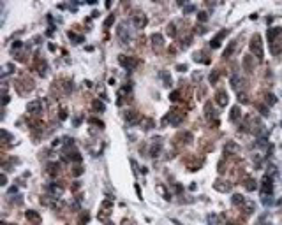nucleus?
<instances>
[{"label":"nucleus","instance_id":"nucleus-1","mask_svg":"<svg viewBox=\"0 0 282 225\" xmlns=\"http://www.w3.org/2000/svg\"><path fill=\"white\" fill-rule=\"evenodd\" d=\"M250 49L254 51V55L258 56V58H263V44H261V37L258 34L250 40Z\"/></svg>","mask_w":282,"mask_h":225},{"label":"nucleus","instance_id":"nucleus-2","mask_svg":"<svg viewBox=\"0 0 282 225\" xmlns=\"http://www.w3.org/2000/svg\"><path fill=\"white\" fill-rule=\"evenodd\" d=\"M182 120H184V114H182V112L171 111L168 116L164 118V123H168V121H169L171 125H175V127H176V125H180V123H182Z\"/></svg>","mask_w":282,"mask_h":225},{"label":"nucleus","instance_id":"nucleus-3","mask_svg":"<svg viewBox=\"0 0 282 225\" xmlns=\"http://www.w3.org/2000/svg\"><path fill=\"white\" fill-rule=\"evenodd\" d=\"M118 62L127 69V71H132V69H136V65H138V60L136 58H131V56H127L125 58V55H120L118 56Z\"/></svg>","mask_w":282,"mask_h":225},{"label":"nucleus","instance_id":"nucleus-4","mask_svg":"<svg viewBox=\"0 0 282 225\" xmlns=\"http://www.w3.org/2000/svg\"><path fill=\"white\" fill-rule=\"evenodd\" d=\"M116 35H118L120 40H122V44H129V42H131V34L127 32L125 25H120V26L116 28Z\"/></svg>","mask_w":282,"mask_h":225},{"label":"nucleus","instance_id":"nucleus-5","mask_svg":"<svg viewBox=\"0 0 282 225\" xmlns=\"http://www.w3.org/2000/svg\"><path fill=\"white\" fill-rule=\"evenodd\" d=\"M272 192H273L272 178H270V176H264L263 183H261V193H263V195H272Z\"/></svg>","mask_w":282,"mask_h":225},{"label":"nucleus","instance_id":"nucleus-6","mask_svg":"<svg viewBox=\"0 0 282 225\" xmlns=\"http://www.w3.org/2000/svg\"><path fill=\"white\" fill-rule=\"evenodd\" d=\"M27 111L32 112V114H39V112H42V102H41V100H32V102H28Z\"/></svg>","mask_w":282,"mask_h":225},{"label":"nucleus","instance_id":"nucleus-7","mask_svg":"<svg viewBox=\"0 0 282 225\" xmlns=\"http://www.w3.org/2000/svg\"><path fill=\"white\" fill-rule=\"evenodd\" d=\"M132 25H134L136 28H143V26L147 25V16H145V14H136V16L132 18Z\"/></svg>","mask_w":282,"mask_h":225},{"label":"nucleus","instance_id":"nucleus-8","mask_svg":"<svg viewBox=\"0 0 282 225\" xmlns=\"http://www.w3.org/2000/svg\"><path fill=\"white\" fill-rule=\"evenodd\" d=\"M215 99H217V104H219V106H226V104L229 102V97H227V93H226L224 90L217 92V95H215Z\"/></svg>","mask_w":282,"mask_h":225},{"label":"nucleus","instance_id":"nucleus-9","mask_svg":"<svg viewBox=\"0 0 282 225\" xmlns=\"http://www.w3.org/2000/svg\"><path fill=\"white\" fill-rule=\"evenodd\" d=\"M224 151L227 153V155H235V153H238V151H240V146H238L236 143H233V141H231V143H227V144L224 146Z\"/></svg>","mask_w":282,"mask_h":225},{"label":"nucleus","instance_id":"nucleus-10","mask_svg":"<svg viewBox=\"0 0 282 225\" xmlns=\"http://www.w3.org/2000/svg\"><path fill=\"white\" fill-rule=\"evenodd\" d=\"M226 34H227V30H222V32H219V34H217L215 37L212 39L210 46H212V48H219V46H221V40H222V37H224Z\"/></svg>","mask_w":282,"mask_h":225},{"label":"nucleus","instance_id":"nucleus-11","mask_svg":"<svg viewBox=\"0 0 282 225\" xmlns=\"http://www.w3.org/2000/svg\"><path fill=\"white\" fill-rule=\"evenodd\" d=\"M48 190H50V193L55 195V197H60V195L64 193V188L60 187V185H55V183H51V185L48 187Z\"/></svg>","mask_w":282,"mask_h":225},{"label":"nucleus","instance_id":"nucleus-12","mask_svg":"<svg viewBox=\"0 0 282 225\" xmlns=\"http://www.w3.org/2000/svg\"><path fill=\"white\" fill-rule=\"evenodd\" d=\"M25 216H27V220H30V222H41V215H39L37 211H34V209H28V211L25 213Z\"/></svg>","mask_w":282,"mask_h":225},{"label":"nucleus","instance_id":"nucleus-13","mask_svg":"<svg viewBox=\"0 0 282 225\" xmlns=\"http://www.w3.org/2000/svg\"><path fill=\"white\" fill-rule=\"evenodd\" d=\"M125 120H127L129 123H138V121H139V114L136 111H129L125 114Z\"/></svg>","mask_w":282,"mask_h":225},{"label":"nucleus","instance_id":"nucleus-14","mask_svg":"<svg viewBox=\"0 0 282 225\" xmlns=\"http://www.w3.org/2000/svg\"><path fill=\"white\" fill-rule=\"evenodd\" d=\"M240 116H242L240 107H238V106H235V107L231 109V116H229V118H231V121H238V118H240Z\"/></svg>","mask_w":282,"mask_h":225},{"label":"nucleus","instance_id":"nucleus-15","mask_svg":"<svg viewBox=\"0 0 282 225\" xmlns=\"http://www.w3.org/2000/svg\"><path fill=\"white\" fill-rule=\"evenodd\" d=\"M152 44H153V48H162V37L159 34L152 35Z\"/></svg>","mask_w":282,"mask_h":225},{"label":"nucleus","instance_id":"nucleus-16","mask_svg":"<svg viewBox=\"0 0 282 225\" xmlns=\"http://www.w3.org/2000/svg\"><path fill=\"white\" fill-rule=\"evenodd\" d=\"M13 71H14V65H13V63H5V65L2 67V77H5L7 74H11Z\"/></svg>","mask_w":282,"mask_h":225},{"label":"nucleus","instance_id":"nucleus-17","mask_svg":"<svg viewBox=\"0 0 282 225\" xmlns=\"http://www.w3.org/2000/svg\"><path fill=\"white\" fill-rule=\"evenodd\" d=\"M242 83H244V79H242V77H238V76H233V77H231V85H233V88H236V90H238Z\"/></svg>","mask_w":282,"mask_h":225},{"label":"nucleus","instance_id":"nucleus-18","mask_svg":"<svg viewBox=\"0 0 282 225\" xmlns=\"http://www.w3.org/2000/svg\"><path fill=\"white\" fill-rule=\"evenodd\" d=\"M213 187H215V190H219V192H229V190H231V185H221V181H217Z\"/></svg>","mask_w":282,"mask_h":225},{"label":"nucleus","instance_id":"nucleus-19","mask_svg":"<svg viewBox=\"0 0 282 225\" xmlns=\"http://www.w3.org/2000/svg\"><path fill=\"white\" fill-rule=\"evenodd\" d=\"M208 224L210 225H219V216L217 215H208Z\"/></svg>","mask_w":282,"mask_h":225},{"label":"nucleus","instance_id":"nucleus-20","mask_svg":"<svg viewBox=\"0 0 282 225\" xmlns=\"http://www.w3.org/2000/svg\"><path fill=\"white\" fill-rule=\"evenodd\" d=\"M67 35H69V39H73V40H74L76 44H79V42H83V37H81V35H76L74 32H69Z\"/></svg>","mask_w":282,"mask_h":225},{"label":"nucleus","instance_id":"nucleus-21","mask_svg":"<svg viewBox=\"0 0 282 225\" xmlns=\"http://www.w3.org/2000/svg\"><path fill=\"white\" fill-rule=\"evenodd\" d=\"M198 21H201V23L208 21V14L205 12V11H199V12H198Z\"/></svg>","mask_w":282,"mask_h":225},{"label":"nucleus","instance_id":"nucleus-22","mask_svg":"<svg viewBox=\"0 0 282 225\" xmlns=\"http://www.w3.org/2000/svg\"><path fill=\"white\" fill-rule=\"evenodd\" d=\"M264 99H266V104H270V106H273V104L277 102V99H275V95H272V93H268V95H266V97H264Z\"/></svg>","mask_w":282,"mask_h":225},{"label":"nucleus","instance_id":"nucleus-23","mask_svg":"<svg viewBox=\"0 0 282 225\" xmlns=\"http://www.w3.org/2000/svg\"><path fill=\"white\" fill-rule=\"evenodd\" d=\"M161 77L164 79V85H166V86H169V85H171V77H169L168 72H161Z\"/></svg>","mask_w":282,"mask_h":225},{"label":"nucleus","instance_id":"nucleus-24","mask_svg":"<svg viewBox=\"0 0 282 225\" xmlns=\"http://www.w3.org/2000/svg\"><path fill=\"white\" fill-rule=\"evenodd\" d=\"M113 21H115V16H113V14H110V16L106 18V21H104V26H106V28H108V26H111Z\"/></svg>","mask_w":282,"mask_h":225},{"label":"nucleus","instance_id":"nucleus-25","mask_svg":"<svg viewBox=\"0 0 282 225\" xmlns=\"http://www.w3.org/2000/svg\"><path fill=\"white\" fill-rule=\"evenodd\" d=\"M242 202H244V197H242V195H238V193L233 195V204H242Z\"/></svg>","mask_w":282,"mask_h":225},{"label":"nucleus","instance_id":"nucleus-26","mask_svg":"<svg viewBox=\"0 0 282 225\" xmlns=\"http://www.w3.org/2000/svg\"><path fill=\"white\" fill-rule=\"evenodd\" d=\"M94 109H97V111H104V104L99 102V100H95L94 102Z\"/></svg>","mask_w":282,"mask_h":225},{"label":"nucleus","instance_id":"nucleus-27","mask_svg":"<svg viewBox=\"0 0 282 225\" xmlns=\"http://www.w3.org/2000/svg\"><path fill=\"white\" fill-rule=\"evenodd\" d=\"M263 204H264V206H270V204H273V199H272L270 195H268V197H266V195H263Z\"/></svg>","mask_w":282,"mask_h":225},{"label":"nucleus","instance_id":"nucleus-28","mask_svg":"<svg viewBox=\"0 0 282 225\" xmlns=\"http://www.w3.org/2000/svg\"><path fill=\"white\" fill-rule=\"evenodd\" d=\"M245 187H247V190H254V188H256V181H252V179H249Z\"/></svg>","mask_w":282,"mask_h":225},{"label":"nucleus","instance_id":"nucleus-29","mask_svg":"<svg viewBox=\"0 0 282 225\" xmlns=\"http://www.w3.org/2000/svg\"><path fill=\"white\" fill-rule=\"evenodd\" d=\"M238 100H242L244 104H247V102H249V99H247V95H245V93H240V92H238Z\"/></svg>","mask_w":282,"mask_h":225},{"label":"nucleus","instance_id":"nucleus-30","mask_svg":"<svg viewBox=\"0 0 282 225\" xmlns=\"http://www.w3.org/2000/svg\"><path fill=\"white\" fill-rule=\"evenodd\" d=\"M196 7L194 5H184V12H194Z\"/></svg>","mask_w":282,"mask_h":225},{"label":"nucleus","instance_id":"nucleus-31","mask_svg":"<svg viewBox=\"0 0 282 225\" xmlns=\"http://www.w3.org/2000/svg\"><path fill=\"white\" fill-rule=\"evenodd\" d=\"M2 139H4V141H9V139H11V135H9L7 130H2Z\"/></svg>","mask_w":282,"mask_h":225},{"label":"nucleus","instance_id":"nucleus-32","mask_svg":"<svg viewBox=\"0 0 282 225\" xmlns=\"http://www.w3.org/2000/svg\"><path fill=\"white\" fill-rule=\"evenodd\" d=\"M168 34L171 35V37H175V25H169L168 26Z\"/></svg>","mask_w":282,"mask_h":225},{"label":"nucleus","instance_id":"nucleus-33","mask_svg":"<svg viewBox=\"0 0 282 225\" xmlns=\"http://www.w3.org/2000/svg\"><path fill=\"white\" fill-rule=\"evenodd\" d=\"M178 97H180V92H173V93L169 95V99H171V100H178Z\"/></svg>","mask_w":282,"mask_h":225},{"label":"nucleus","instance_id":"nucleus-34","mask_svg":"<svg viewBox=\"0 0 282 225\" xmlns=\"http://www.w3.org/2000/svg\"><path fill=\"white\" fill-rule=\"evenodd\" d=\"M0 181H2V183H0L2 187H5V185H7V176H5V172L2 174V179H0Z\"/></svg>","mask_w":282,"mask_h":225},{"label":"nucleus","instance_id":"nucleus-35","mask_svg":"<svg viewBox=\"0 0 282 225\" xmlns=\"http://www.w3.org/2000/svg\"><path fill=\"white\" fill-rule=\"evenodd\" d=\"M217 77H219V74H217V72H213V74H210V81H212V83H215V81H217Z\"/></svg>","mask_w":282,"mask_h":225},{"label":"nucleus","instance_id":"nucleus-36","mask_svg":"<svg viewBox=\"0 0 282 225\" xmlns=\"http://www.w3.org/2000/svg\"><path fill=\"white\" fill-rule=\"evenodd\" d=\"M19 46H21V42H19V40H16V42L13 44V49H18Z\"/></svg>","mask_w":282,"mask_h":225},{"label":"nucleus","instance_id":"nucleus-37","mask_svg":"<svg viewBox=\"0 0 282 225\" xmlns=\"http://www.w3.org/2000/svg\"><path fill=\"white\" fill-rule=\"evenodd\" d=\"M178 71H187V65H178Z\"/></svg>","mask_w":282,"mask_h":225}]
</instances>
